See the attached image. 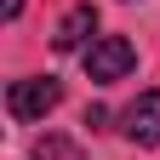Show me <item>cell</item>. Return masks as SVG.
<instances>
[{"instance_id":"1","label":"cell","mask_w":160,"mask_h":160,"mask_svg":"<svg viewBox=\"0 0 160 160\" xmlns=\"http://www.w3.org/2000/svg\"><path fill=\"white\" fill-rule=\"evenodd\" d=\"M57 103H63V86H57L52 74H29V80H12V86H6L12 120H46Z\"/></svg>"},{"instance_id":"2","label":"cell","mask_w":160,"mask_h":160,"mask_svg":"<svg viewBox=\"0 0 160 160\" xmlns=\"http://www.w3.org/2000/svg\"><path fill=\"white\" fill-rule=\"evenodd\" d=\"M80 57H86V74L97 80V86H109V80H120V74H132V63H137V52H132L126 34H97Z\"/></svg>"},{"instance_id":"3","label":"cell","mask_w":160,"mask_h":160,"mask_svg":"<svg viewBox=\"0 0 160 160\" xmlns=\"http://www.w3.org/2000/svg\"><path fill=\"white\" fill-rule=\"evenodd\" d=\"M120 137L137 143V149H160V92H143L120 114Z\"/></svg>"},{"instance_id":"4","label":"cell","mask_w":160,"mask_h":160,"mask_svg":"<svg viewBox=\"0 0 160 160\" xmlns=\"http://www.w3.org/2000/svg\"><path fill=\"white\" fill-rule=\"evenodd\" d=\"M92 34H97V6L86 0V6L63 12V23H57L52 46H57V52H86V40H92Z\"/></svg>"},{"instance_id":"5","label":"cell","mask_w":160,"mask_h":160,"mask_svg":"<svg viewBox=\"0 0 160 160\" xmlns=\"http://www.w3.org/2000/svg\"><path fill=\"white\" fill-rule=\"evenodd\" d=\"M0 17H6V23H17V17H23V0H0Z\"/></svg>"}]
</instances>
